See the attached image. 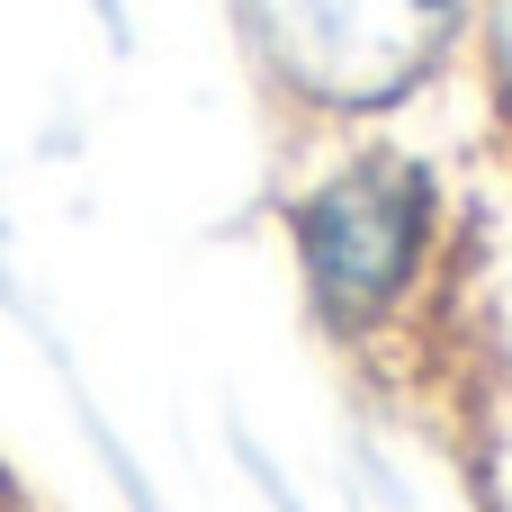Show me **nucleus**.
Returning <instances> with one entry per match:
<instances>
[{
    "label": "nucleus",
    "instance_id": "1",
    "mask_svg": "<svg viewBox=\"0 0 512 512\" xmlns=\"http://www.w3.org/2000/svg\"><path fill=\"white\" fill-rule=\"evenodd\" d=\"M288 270L315 333L351 360H387L423 333L450 270V180L396 135H333V153L288 189Z\"/></svg>",
    "mask_w": 512,
    "mask_h": 512
},
{
    "label": "nucleus",
    "instance_id": "2",
    "mask_svg": "<svg viewBox=\"0 0 512 512\" xmlns=\"http://www.w3.org/2000/svg\"><path fill=\"white\" fill-rule=\"evenodd\" d=\"M261 99L315 135H369L468 63L477 0H225Z\"/></svg>",
    "mask_w": 512,
    "mask_h": 512
},
{
    "label": "nucleus",
    "instance_id": "3",
    "mask_svg": "<svg viewBox=\"0 0 512 512\" xmlns=\"http://www.w3.org/2000/svg\"><path fill=\"white\" fill-rule=\"evenodd\" d=\"M468 72L486 90L495 135L512 144V0H477V18H468Z\"/></svg>",
    "mask_w": 512,
    "mask_h": 512
},
{
    "label": "nucleus",
    "instance_id": "4",
    "mask_svg": "<svg viewBox=\"0 0 512 512\" xmlns=\"http://www.w3.org/2000/svg\"><path fill=\"white\" fill-rule=\"evenodd\" d=\"M0 512H18V477L9 468H0Z\"/></svg>",
    "mask_w": 512,
    "mask_h": 512
}]
</instances>
